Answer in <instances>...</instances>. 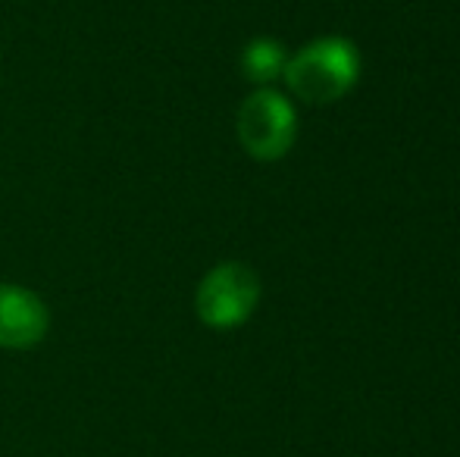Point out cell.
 Segmentation results:
<instances>
[{"instance_id":"1","label":"cell","mask_w":460,"mask_h":457,"mask_svg":"<svg viewBox=\"0 0 460 457\" xmlns=\"http://www.w3.org/2000/svg\"><path fill=\"white\" fill-rule=\"evenodd\" d=\"M282 79L304 104H335L358 85L360 54L348 38H316L288 57Z\"/></svg>"},{"instance_id":"6","label":"cell","mask_w":460,"mask_h":457,"mask_svg":"<svg viewBox=\"0 0 460 457\" xmlns=\"http://www.w3.org/2000/svg\"><path fill=\"white\" fill-rule=\"evenodd\" d=\"M0 54H4V48H0Z\"/></svg>"},{"instance_id":"5","label":"cell","mask_w":460,"mask_h":457,"mask_svg":"<svg viewBox=\"0 0 460 457\" xmlns=\"http://www.w3.org/2000/svg\"><path fill=\"white\" fill-rule=\"evenodd\" d=\"M285 63H288V54H285V44L276 38H254L242 50V75L263 88L285 73Z\"/></svg>"},{"instance_id":"4","label":"cell","mask_w":460,"mask_h":457,"mask_svg":"<svg viewBox=\"0 0 460 457\" xmlns=\"http://www.w3.org/2000/svg\"><path fill=\"white\" fill-rule=\"evenodd\" d=\"M50 330V311L31 288L0 282V347L29 351Z\"/></svg>"},{"instance_id":"2","label":"cell","mask_w":460,"mask_h":457,"mask_svg":"<svg viewBox=\"0 0 460 457\" xmlns=\"http://www.w3.org/2000/svg\"><path fill=\"white\" fill-rule=\"evenodd\" d=\"M261 304V276L248 263H219L194 292V313L210 330H238Z\"/></svg>"},{"instance_id":"3","label":"cell","mask_w":460,"mask_h":457,"mask_svg":"<svg viewBox=\"0 0 460 457\" xmlns=\"http://www.w3.org/2000/svg\"><path fill=\"white\" fill-rule=\"evenodd\" d=\"M238 141L254 160L273 163L282 160L295 147L297 138V113L285 94L273 88L248 94L238 107Z\"/></svg>"}]
</instances>
